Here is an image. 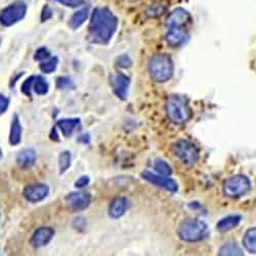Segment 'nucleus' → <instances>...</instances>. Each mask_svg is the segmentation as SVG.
<instances>
[{
  "label": "nucleus",
  "instance_id": "26",
  "mask_svg": "<svg viewBox=\"0 0 256 256\" xmlns=\"http://www.w3.org/2000/svg\"><path fill=\"white\" fill-rule=\"evenodd\" d=\"M165 12V6L161 2H155L148 8L146 14L148 18H158Z\"/></svg>",
  "mask_w": 256,
  "mask_h": 256
},
{
  "label": "nucleus",
  "instance_id": "16",
  "mask_svg": "<svg viewBox=\"0 0 256 256\" xmlns=\"http://www.w3.org/2000/svg\"><path fill=\"white\" fill-rule=\"evenodd\" d=\"M36 162V152L33 148H24L16 155V163L22 168H30Z\"/></svg>",
  "mask_w": 256,
  "mask_h": 256
},
{
  "label": "nucleus",
  "instance_id": "7",
  "mask_svg": "<svg viewBox=\"0 0 256 256\" xmlns=\"http://www.w3.org/2000/svg\"><path fill=\"white\" fill-rule=\"evenodd\" d=\"M27 12V6L23 2H16L6 8L0 14L2 24L6 27H10L23 20Z\"/></svg>",
  "mask_w": 256,
  "mask_h": 256
},
{
  "label": "nucleus",
  "instance_id": "4",
  "mask_svg": "<svg viewBox=\"0 0 256 256\" xmlns=\"http://www.w3.org/2000/svg\"><path fill=\"white\" fill-rule=\"evenodd\" d=\"M178 232L180 240L195 243L204 240L208 236V228L201 220H188L180 224Z\"/></svg>",
  "mask_w": 256,
  "mask_h": 256
},
{
  "label": "nucleus",
  "instance_id": "17",
  "mask_svg": "<svg viewBox=\"0 0 256 256\" xmlns=\"http://www.w3.org/2000/svg\"><path fill=\"white\" fill-rule=\"evenodd\" d=\"M241 220L242 218L240 216H230L220 220L216 224V228L222 232H226L236 228L240 224Z\"/></svg>",
  "mask_w": 256,
  "mask_h": 256
},
{
  "label": "nucleus",
  "instance_id": "20",
  "mask_svg": "<svg viewBox=\"0 0 256 256\" xmlns=\"http://www.w3.org/2000/svg\"><path fill=\"white\" fill-rule=\"evenodd\" d=\"M88 14H90L88 8H83L76 12L69 20V27L73 30L78 29L83 25L85 20H86V18H88Z\"/></svg>",
  "mask_w": 256,
  "mask_h": 256
},
{
  "label": "nucleus",
  "instance_id": "11",
  "mask_svg": "<svg viewBox=\"0 0 256 256\" xmlns=\"http://www.w3.org/2000/svg\"><path fill=\"white\" fill-rule=\"evenodd\" d=\"M142 176L144 180L148 182L150 184H155L159 188H163L169 192H172V193H174V192H176L178 188V184L174 180L168 178L165 176L156 174L151 172H142Z\"/></svg>",
  "mask_w": 256,
  "mask_h": 256
},
{
  "label": "nucleus",
  "instance_id": "18",
  "mask_svg": "<svg viewBox=\"0 0 256 256\" xmlns=\"http://www.w3.org/2000/svg\"><path fill=\"white\" fill-rule=\"evenodd\" d=\"M22 138V125H20L18 116L16 114L12 120L10 132V144L12 146H16L20 142Z\"/></svg>",
  "mask_w": 256,
  "mask_h": 256
},
{
  "label": "nucleus",
  "instance_id": "32",
  "mask_svg": "<svg viewBox=\"0 0 256 256\" xmlns=\"http://www.w3.org/2000/svg\"><path fill=\"white\" fill-rule=\"evenodd\" d=\"M54 2L68 8H76L82 4V0H54Z\"/></svg>",
  "mask_w": 256,
  "mask_h": 256
},
{
  "label": "nucleus",
  "instance_id": "27",
  "mask_svg": "<svg viewBox=\"0 0 256 256\" xmlns=\"http://www.w3.org/2000/svg\"><path fill=\"white\" fill-rule=\"evenodd\" d=\"M154 169L159 174L165 176H168L172 174V167H170L164 160H160V159H157L154 162Z\"/></svg>",
  "mask_w": 256,
  "mask_h": 256
},
{
  "label": "nucleus",
  "instance_id": "6",
  "mask_svg": "<svg viewBox=\"0 0 256 256\" xmlns=\"http://www.w3.org/2000/svg\"><path fill=\"white\" fill-rule=\"evenodd\" d=\"M172 150L174 155L186 165H194L199 159L197 146L188 140H180L176 142L172 146Z\"/></svg>",
  "mask_w": 256,
  "mask_h": 256
},
{
  "label": "nucleus",
  "instance_id": "24",
  "mask_svg": "<svg viewBox=\"0 0 256 256\" xmlns=\"http://www.w3.org/2000/svg\"><path fill=\"white\" fill-rule=\"evenodd\" d=\"M71 166V153L68 151H64L58 157V169L60 174H65L69 167Z\"/></svg>",
  "mask_w": 256,
  "mask_h": 256
},
{
  "label": "nucleus",
  "instance_id": "22",
  "mask_svg": "<svg viewBox=\"0 0 256 256\" xmlns=\"http://www.w3.org/2000/svg\"><path fill=\"white\" fill-rule=\"evenodd\" d=\"M218 254L222 256H234V255H243V252L238 244H236L234 242H228L222 246Z\"/></svg>",
  "mask_w": 256,
  "mask_h": 256
},
{
  "label": "nucleus",
  "instance_id": "28",
  "mask_svg": "<svg viewBox=\"0 0 256 256\" xmlns=\"http://www.w3.org/2000/svg\"><path fill=\"white\" fill-rule=\"evenodd\" d=\"M74 86L72 80L68 77H58L56 79V88L58 90H68Z\"/></svg>",
  "mask_w": 256,
  "mask_h": 256
},
{
  "label": "nucleus",
  "instance_id": "13",
  "mask_svg": "<svg viewBox=\"0 0 256 256\" xmlns=\"http://www.w3.org/2000/svg\"><path fill=\"white\" fill-rule=\"evenodd\" d=\"M165 39L170 46L180 48L188 41V34L184 28H168Z\"/></svg>",
  "mask_w": 256,
  "mask_h": 256
},
{
  "label": "nucleus",
  "instance_id": "21",
  "mask_svg": "<svg viewBox=\"0 0 256 256\" xmlns=\"http://www.w3.org/2000/svg\"><path fill=\"white\" fill-rule=\"evenodd\" d=\"M243 245L250 253H256V226L249 228L243 238Z\"/></svg>",
  "mask_w": 256,
  "mask_h": 256
},
{
  "label": "nucleus",
  "instance_id": "2",
  "mask_svg": "<svg viewBox=\"0 0 256 256\" xmlns=\"http://www.w3.org/2000/svg\"><path fill=\"white\" fill-rule=\"evenodd\" d=\"M174 62L168 54H158L150 58L148 64V71L152 80L158 83L168 81L174 75Z\"/></svg>",
  "mask_w": 256,
  "mask_h": 256
},
{
  "label": "nucleus",
  "instance_id": "29",
  "mask_svg": "<svg viewBox=\"0 0 256 256\" xmlns=\"http://www.w3.org/2000/svg\"><path fill=\"white\" fill-rule=\"evenodd\" d=\"M50 58V52L46 48H40L36 50L35 54H34V60H38V62H42V60H46Z\"/></svg>",
  "mask_w": 256,
  "mask_h": 256
},
{
  "label": "nucleus",
  "instance_id": "35",
  "mask_svg": "<svg viewBox=\"0 0 256 256\" xmlns=\"http://www.w3.org/2000/svg\"><path fill=\"white\" fill-rule=\"evenodd\" d=\"M90 184V178L88 176H81L80 178H78V180L75 182V186L78 188L86 186Z\"/></svg>",
  "mask_w": 256,
  "mask_h": 256
},
{
  "label": "nucleus",
  "instance_id": "9",
  "mask_svg": "<svg viewBox=\"0 0 256 256\" xmlns=\"http://www.w3.org/2000/svg\"><path fill=\"white\" fill-rule=\"evenodd\" d=\"M192 23V16L188 12H186L184 8H178L169 14L166 25L168 28H186L188 25Z\"/></svg>",
  "mask_w": 256,
  "mask_h": 256
},
{
  "label": "nucleus",
  "instance_id": "12",
  "mask_svg": "<svg viewBox=\"0 0 256 256\" xmlns=\"http://www.w3.org/2000/svg\"><path fill=\"white\" fill-rule=\"evenodd\" d=\"M66 204L70 210L73 212L82 211L88 208L90 204L92 197L88 193H71L66 198Z\"/></svg>",
  "mask_w": 256,
  "mask_h": 256
},
{
  "label": "nucleus",
  "instance_id": "33",
  "mask_svg": "<svg viewBox=\"0 0 256 256\" xmlns=\"http://www.w3.org/2000/svg\"><path fill=\"white\" fill-rule=\"evenodd\" d=\"M8 104H10V100L4 94L0 96V112H2V114H4L8 110Z\"/></svg>",
  "mask_w": 256,
  "mask_h": 256
},
{
  "label": "nucleus",
  "instance_id": "19",
  "mask_svg": "<svg viewBox=\"0 0 256 256\" xmlns=\"http://www.w3.org/2000/svg\"><path fill=\"white\" fill-rule=\"evenodd\" d=\"M80 120L78 118H71V119H60L58 121L56 126L60 128L62 136H69L75 130V128L79 125Z\"/></svg>",
  "mask_w": 256,
  "mask_h": 256
},
{
  "label": "nucleus",
  "instance_id": "31",
  "mask_svg": "<svg viewBox=\"0 0 256 256\" xmlns=\"http://www.w3.org/2000/svg\"><path fill=\"white\" fill-rule=\"evenodd\" d=\"M116 64H117V66H119L120 68H130L132 65V62L130 58V56L123 54V56H120L119 58H117Z\"/></svg>",
  "mask_w": 256,
  "mask_h": 256
},
{
  "label": "nucleus",
  "instance_id": "30",
  "mask_svg": "<svg viewBox=\"0 0 256 256\" xmlns=\"http://www.w3.org/2000/svg\"><path fill=\"white\" fill-rule=\"evenodd\" d=\"M34 80H35V76H31L30 78H28L27 80H25V82L22 85V92L27 96H31V90L33 88V85H34Z\"/></svg>",
  "mask_w": 256,
  "mask_h": 256
},
{
  "label": "nucleus",
  "instance_id": "1",
  "mask_svg": "<svg viewBox=\"0 0 256 256\" xmlns=\"http://www.w3.org/2000/svg\"><path fill=\"white\" fill-rule=\"evenodd\" d=\"M118 27L117 16L106 8L92 12L88 27V38L96 44H108Z\"/></svg>",
  "mask_w": 256,
  "mask_h": 256
},
{
  "label": "nucleus",
  "instance_id": "25",
  "mask_svg": "<svg viewBox=\"0 0 256 256\" xmlns=\"http://www.w3.org/2000/svg\"><path fill=\"white\" fill-rule=\"evenodd\" d=\"M58 65V58L56 56H54V58H50L46 62H42L40 64L39 68L44 73L50 74V73H52L56 69Z\"/></svg>",
  "mask_w": 256,
  "mask_h": 256
},
{
  "label": "nucleus",
  "instance_id": "23",
  "mask_svg": "<svg viewBox=\"0 0 256 256\" xmlns=\"http://www.w3.org/2000/svg\"><path fill=\"white\" fill-rule=\"evenodd\" d=\"M33 90L38 96H46L48 92V84L44 77L37 76L34 80Z\"/></svg>",
  "mask_w": 256,
  "mask_h": 256
},
{
  "label": "nucleus",
  "instance_id": "5",
  "mask_svg": "<svg viewBox=\"0 0 256 256\" xmlns=\"http://www.w3.org/2000/svg\"><path fill=\"white\" fill-rule=\"evenodd\" d=\"M250 188V180L244 176L237 174L226 180L224 184V194L228 198H240L246 195Z\"/></svg>",
  "mask_w": 256,
  "mask_h": 256
},
{
  "label": "nucleus",
  "instance_id": "15",
  "mask_svg": "<svg viewBox=\"0 0 256 256\" xmlns=\"http://www.w3.org/2000/svg\"><path fill=\"white\" fill-rule=\"evenodd\" d=\"M128 206H130V201H128L126 198L117 197L110 204L109 216L114 220H118L125 214L128 209Z\"/></svg>",
  "mask_w": 256,
  "mask_h": 256
},
{
  "label": "nucleus",
  "instance_id": "8",
  "mask_svg": "<svg viewBox=\"0 0 256 256\" xmlns=\"http://www.w3.org/2000/svg\"><path fill=\"white\" fill-rule=\"evenodd\" d=\"M130 77H127L123 73H116L110 76V84L112 90L117 98L120 100H126L128 94V88H130Z\"/></svg>",
  "mask_w": 256,
  "mask_h": 256
},
{
  "label": "nucleus",
  "instance_id": "34",
  "mask_svg": "<svg viewBox=\"0 0 256 256\" xmlns=\"http://www.w3.org/2000/svg\"><path fill=\"white\" fill-rule=\"evenodd\" d=\"M52 16V10L48 6H44V10H42V14H41V20H46Z\"/></svg>",
  "mask_w": 256,
  "mask_h": 256
},
{
  "label": "nucleus",
  "instance_id": "14",
  "mask_svg": "<svg viewBox=\"0 0 256 256\" xmlns=\"http://www.w3.org/2000/svg\"><path fill=\"white\" fill-rule=\"evenodd\" d=\"M54 232L52 228H39L33 234L31 244L35 248H41L48 245L54 238Z\"/></svg>",
  "mask_w": 256,
  "mask_h": 256
},
{
  "label": "nucleus",
  "instance_id": "10",
  "mask_svg": "<svg viewBox=\"0 0 256 256\" xmlns=\"http://www.w3.org/2000/svg\"><path fill=\"white\" fill-rule=\"evenodd\" d=\"M50 188L44 184H33L27 186L23 192L25 199L32 203L40 202L48 197Z\"/></svg>",
  "mask_w": 256,
  "mask_h": 256
},
{
  "label": "nucleus",
  "instance_id": "3",
  "mask_svg": "<svg viewBox=\"0 0 256 256\" xmlns=\"http://www.w3.org/2000/svg\"><path fill=\"white\" fill-rule=\"evenodd\" d=\"M165 111L169 120L174 124L186 123L192 115L186 102L180 96H172L166 100Z\"/></svg>",
  "mask_w": 256,
  "mask_h": 256
}]
</instances>
